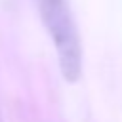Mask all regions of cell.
<instances>
[{"label": "cell", "mask_w": 122, "mask_h": 122, "mask_svg": "<svg viewBox=\"0 0 122 122\" xmlns=\"http://www.w3.org/2000/svg\"><path fill=\"white\" fill-rule=\"evenodd\" d=\"M36 4L42 21L55 44L65 80H78L82 72V46L67 0H36Z\"/></svg>", "instance_id": "1"}, {"label": "cell", "mask_w": 122, "mask_h": 122, "mask_svg": "<svg viewBox=\"0 0 122 122\" xmlns=\"http://www.w3.org/2000/svg\"><path fill=\"white\" fill-rule=\"evenodd\" d=\"M0 122H2V114H0Z\"/></svg>", "instance_id": "2"}]
</instances>
